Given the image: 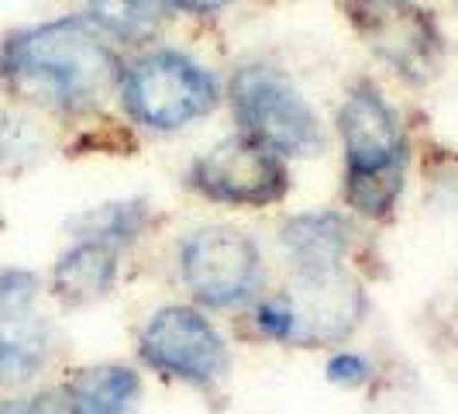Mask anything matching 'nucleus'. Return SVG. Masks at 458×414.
Wrapping results in <instances>:
<instances>
[{
	"mask_svg": "<svg viewBox=\"0 0 458 414\" xmlns=\"http://www.w3.org/2000/svg\"><path fill=\"white\" fill-rule=\"evenodd\" d=\"M117 52L80 11L18 24L0 39V91L24 111L93 125L114 111Z\"/></svg>",
	"mask_w": 458,
	"mask_h": 414,
	"instance_id": "f03ea898",
	"label": "nucleus"
},
{
	"mask_svg": "<svg viewBox=\"0 0 458 414\" xmlns=\"http://www.w3.org/2000/svg\"><path fill=\"white\" fill-rule=\"evenodd\" d=\"M228 128L262 142L293 166L331 156V121L318 93L273 52H242L225 63Z\"/></svg>",
	"mask_w": 458,
	"mask_h": 414,
	"instance_id": "423d86ee",
	"label": "nucleus"
},
{
	"mask_svg": "<svg viewBox=\"0 0 458 414\" xmlns=\"http://www.w3.org/2000/svg\"><path fill=\"white\" fill-rule=\"evenodd\" d=\"M66 235L107 242L138 259L165 235V214L152 194H117L76 211L66 221Z\"/></svg>",
	"mask_w": 458,
	"mask_h": 414,
	"instance_id": "4468645a",
	"label": "nucleus"
},
{
	"mask_svg": "<svg viewBox=\"0 0 458 414\" xmlns=\"http://www.w3.org/2000/svg\"><path fill=\"white\" fill-rule=\"evenodd\" d=\"M0 414H63V404H59L55 387L46 384V387H35V391L7 393L0 401Z\"/></svg>",
	"mask_w": 458,
	"mask_h": 414,
	"instance_id": "6ab92c4d",
	"label": "nucleus"
},
{
	"mask_svg": "<svg viewBox=\"0 0 458 414\" xmlns=\"http://www.w3.org/2000/svg\"><path fill=\"white\" fill-rule=\"evenodd\" d=\"M300 169L262 142L225 128L180 162V190L207 214L262 218L279 214L297 197Z\"/></svg>",
	"mask_w": 458,
	"mask_h": 414,
	"instance_id": "1a4fd4ad",
	"label": "nucleus"
},
{
	"mask_svg": "<svg viewBox=\"0 0 458 414\" xmlns=\"http://www.w3.org/2000/svg\"><path fill=\"white\" fill-rule=\"evenodd\" d=\"M52 387L63 414H141L148 376L131 359H93L69 367Z\"/></svg>",
	"mask_w": 458,
	"mask_h": 414,
	"instance_id": "ddd939ff",
	"label": "nucleus"
},
{
	"mask_svg": "<svg viewBox=\"0 0 458 414\" xmlns=\"http://www.w3.org/2000/svg\"><path fill=\"white\" fill-rule=\"evenodd\" d=\"M131 363L162 387L221 397L238 369V342L221 318L169 294L152 300L135 322Z\"/></svg>",
	"mask_w": 458,
	"mask_h": 414,
	"instance_id": "6e6552de",
	"label": "nucleus"
},
{
	"mask_svg": "<svg viewBox=\"0 0 458 414\" xmlns=\"http://www.w3.org/2000/svg\"><path fill=\"white\" fill-rule=\"evenodd\" d=\"M335 201L369 231L393 225L417 184V128L403 93L372 69L344 76L331 108Z\"/></svg>",
	"mask_w": 458,
	"mask_h": 414,
	"instance_id": "f257e3e1",
	"label": "nucleus"
},
{
	"mask_svg": "<svg viewBox=\"0 0 458 414\" xmlns=\"http://www.w3.org/2000/svg\"><path fill=\"white\" fill-rule=\"evenodd\" d=\"M344 31L396 93L435 91L455 63V31L431 0H342Z\"/></svg>",
	"mask_w": 458,
	"mask_h": 414,
	"instance_id": "0eeeda50",
	"label": "nucleus"
},
{
	"mask_svg": "<svg viewBox=\"0 0 458 414\" xmlns=\"http://www.w3.org/2000/svg\"><path fill=\"white\" fill-rule=\"evenodd\" d=\"M131 266H135V259L107 242L66 235V246L55 253L46 273L48 304L66 315L93 311L107 300L121 298V290L131 276Z\"/></svg>",
	"mask_w": 458,
	"mask_h": 414,
	"instance_id": "f8f14e48",
	"label": "nucleus"
},
{
	"mask_svg": "<svg viewBox=\"0 0 458 414\" xmlns=\"http://www.w3.org/2000/svg\"><path fill=\"white\" fill-rule=\"evenodd\" d=\"M242 4L245 0H165V7L173 11L180 28H200V31L234 18V11Z\"/></svg>",
	"mask_w": 458,
	"mask_h": 414,
	"instance_id": "a211bd4d",
	"label": "nucleus"
},
{
	"mask_svg": "<svg viewBox=\"0 0 458 414\" xmlns=\"http://www.w3.org/2000/svg\"><path fill=\"white\" fill-rule=\"evenodd\" d=\"M117 125L135 138L180 142L225 115V63L176 35L124 56L117 73Z\"/></svg>",
	"mask_w": 458,
	"mask_h": 414,
	"instance_id": "7ed1b4c3",
	"label": "nucleus"
},
{
	"mask_svg": "<svg viewBox=\"0 0 458 414\" xmlns=\"http://www.w3.org/2000/svg\"><path fill=\"white\" fill-rule=\"evenodd\" d=\"M63 335L48 311L46 276L28 266L0 270V391L42 387L59 363Z\"/></svg>",
	"mask_w": 458,
	"mask_h": 414,
	"instance_id": "9d476101",
	"label": "nucleus"
},
{
	"mask_svg": "<svg viewBox=\"0 0 458 414\" xmlns=\"http://www.w3.org/2000/svg\"><path fill=\"white\" fill-rule=\"evenodd\" d=\"M376 300L362 270L318 276H276L273 287L234 318L242 335L283 352H327L359 342Z\"/></svg>",
	"mask_w": 458,
	"mask_h": 414,
	"instance_id": "39448f33",
	"label": "nucleus"
},
{
	"mask_svg": "<svg viewBox=\"0 0 458 414\" xmlns=\"http://www.w3.org/2000/svg\"><path fill=\"white\" fill-rule=\"evenodd\" d=\"M38 135L31 128V121L11 111H0V173H18L38 152Z\"/></svg>",
	"mask_w": 458,
	"mask_h": 414,
	"instance_id": "f3484780",
	"label": "nucleus"
},
{
	"mask_svg": "<svg viewBox=\"0 0 458 414\" xmlns=\"http://www.w3.org/2000/svg\"><path fill=\"white\" fill-rule=\"evenodd\" d=\"M87 22L121 52L131 56L148 46H159L180 31L165 0H83L76 7Z\"/></svg>",
	"mask_w": 458,
	"mask_h": 414,
	"instance_id": "2eb2a0df",
	"label": "nucleus"
},
{
	"mask_svg": "<svg viewBox=\"0 0 458 414\" xmlns=\"http://www.w3.org/2000/svg\"><path fill=\"white\" fill-rule=\"evenodd\" d=\"M321 376L327 387L342 393H369L376 391L383 376V363L376 352L362 349L359 342H348L321 352Z\"/></svg>",
	"mask_w": 458,
	"mask_h": 414,
	"instance_id": "dca6fc26",
	"label": "nucleus"
},
{
	"mask_svg": "<svg viewBox=\"0 0 458 414\" xmlns=\"http://www.w3.org/2000/svg\"><path fill=\"white\" fill-rule=\"evenodd\" d=\"M372 231L359 225L338 201L293 204L273 218L269 253L276 276H318L362 270V253Z\"/></svg>",
	"mask_w": 458,
	"mask_h": 414,
	"instance_id": "9b49d317",
	"label": "nucleus"
},
{
	"mask_svg": "<svg viewBox=\"0 0 458 414\" xmlns=\"http://www.w3.org/2000/svg\"><path fill=\"white\" fill-rule=\"evenodd\" d=\"M173 294L234 322L276 280L269 242L242 218L204 214L162 235Z\"/></svg>",
	"mask_w": 458,
	"mask_h": 414,
	"instance_id": "20e7f679",
	"label": "nucleus"
},
{
	"mask_svg": "<svg viewBox=\"0 0 458 414\" xmlns=\"http://www.w3.org/2000/svg\"><path fill=\"white\" fill-rule=\"evenodd\" d=\"M452 4H455V14H452V18H455V22H458V0H452Z\"/></svg>",
	"mask_w": 458,
	"mask_h": 414,
	"instance_id": "aec40b11",
	"label": "nucleus"
}]
</instances>
